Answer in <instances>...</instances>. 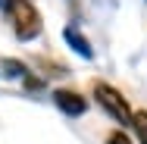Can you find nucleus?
<instances>
[{
  "mask_svg": "<svg viewBox=\"0 0 147 144\" xmlns=\"http://www.w3.org/2000/svg\"><path fill=\"white\" fill-rule=\"evenodd\" d=\"M94 100L113 116L116 122L131 125V107H128V100L122 97V91H116V88L107 85V82H97V85H94Z\"/></svg>",
  "mask_w": 147,
  "mask_h": 144,
  "instance_id": "nucleus-2",
  "label": "nucleus"
},
{
  "mask_svg": "<svg viewBox=\"0 0 147 144\" xmlns=\"http://www.w3.org/2000/svg\"><path fill=\"white\" fill-rule=\"evenodd\" d=\"M0 3H3L6 19H9L19 41H34L41 34V16H38L31 0H0Z\"/></svg>",
  "mask_w": 147,
  "mask_h": 144,
  "instance_id": "nucleus-1",
  "label": "nucleus"
},
{
  "mask_svg": "<svg viewBox=\"0 0 147 144\" xmlns=\"http://www.w3.org/2000/svg\"><path fill=\"white\" fill-rule=\"evenodd\" d=\"M53 103H57V107H59L66 116H82L85 110H88V100H85L78 91H69V88H59V91H53Z\"/></svg>",
  "mask_w": 147,
  "mask_h": 144,
  "instance_id": "nucleus-3",
  "label": "nucleus"
},
{
  "mask_svg": "<svg viewBox=\"0 0 147 144\" xmlns=\"http://www.w3.org/2000/svg\"><path fill=\"white\" fill-rule=\"evenodd\" d=\"M131 125H135V132L141 135V144H147V110L131 113Z\"/></svg>",
  "mask_w": 147,
  "mask_h": 144,
  "instance_id": "nucleus-5",
  "label": "nucleus"
},
{
  "mask_svg": "<svg viewBox=\"0 0 147 144\" xmlns=\"http://www.w3.org/2000/svg\"><path fill=\"white\" fill-rule=\"evenodd\" d=\"M107 144H131V138L122 135V132H116V135H110V141H107Z\"/></svg>",
  "mask_w": 147,
  "mask_h": 144,
  "instance_id": "nucleus-6",
  "label": "nucleus"
},
{
  "mask_svg": "<svg viewBox=\"0 0 147 144\" xmlns=\"http://www.w3.org/2000/svg\"><path fill=\"white\" fill-rule=\"evenodd\" d=\"M63 38H66V44H69V47H72V50H75L78 57L91 59V53H94V50H91V44L85 41V34H82L78 28H72V25H69V28L63 31Z\"/></svg>",
  "mask_w": 147,
  "mask_h": 144,
  "instance_id": "nucleus-4",
  "label": "nucleus"
}]
</instances>
